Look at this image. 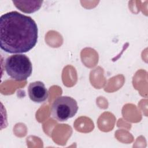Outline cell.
I'll use <instances>...</instances> for the list:
<instances>
[{
    "label": "cell",
    "instance_id": "obj_1",
    "mask_svg": "<svg viewBox=\"0 0 148 148\" xmlns=\"http://www.w3.org/2000/svg\"><path fill=\"white\" fill-rule=\"evenodd\" d=\"M38 29L29 16L16 11L0 17V47L9 53H23L31 50L38 41Z\"/></svg>",
    "mask_w": 148,
    "mask_h": 148
},
{
    "label": "cell",
    "instance_id": "obj_2",
    "mask_svg": "<svg viewBox=\"0 0 148 148\" xmlns=\"http://www.w3.org/2000/svg\"><path fill=\"white\" fill-rule=\"evenodd\" d=\"M5 69L12 79L23 81L32 74V65L29 58L25 54H14L6 59Z\"/></svg>",
    "mask_w": 148,
    "mask_h": 148
},
{
    "label": "cell",
    "instance_id": "obj_3",
    "mask_svg": "<svg viewBox=\"0 0 148 148\" xmlns=\"http://www.w3.org/2000/svg\"><path fill=\"white\" fill-rule=\"evenodd\" d=\"M78 109L75 99L68 96H61L53 102L50 110L51 116L58 121H66L76 114Z\"/></svg>",
    "mask_w": 148,
    "mask_h": 148
},
{
    "label": "cell",
    "instance_id": "obj_4",
    "mask_svg": "<svg viewBox=\"0 0 148 148\" xmlns=\"http://www.w3.org/2000/svg\"><path fill=\"white\" fill-rule=\"evenodd\" d=\"M28 94L31 100L36 103L43 102L49 97L47 88L40 81L31 83L28 87Z\"/></svg>",
    "mask_w": 148,
    "mask_h": 148
},
{
    "label": "cell",
    "instance_id": "obj_5",
    "mask_svg": "<svg viewBox=\"0 0 148 148\" xmlns=\"http://www.w3.org/2000/svg\"><path fill=\"white\" fill-rule=\"evenodd\" d=\"M14 6L25 13H32L38 10L43 3L42 1H13Z\"/></svg>",
    "mask_w": 148,
    "mask_h": 148
}]
</instances>
